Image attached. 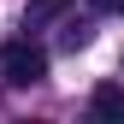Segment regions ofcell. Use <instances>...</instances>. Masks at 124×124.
Instances as JSON below:
<instances>
[{
	"mask_svg": "<svg viewBox=\"0 0 124 124\" xmlns=\"http://www.w3.org/2000/svg\"><path fill=\"white\" fill-rule=\"evenodd\" d=\"M0 77H6L12 89L41 83V77H47V47H41V41H30V36L6 41V47H0Z\"/></svg>",
	"mask_w": 124,
	"mask_h": 124,
	"instance_id": "6da1fadb",
	"label": "cell"
},
{
	"mask_svg": "<svg viewBox=\"0 0 124 124\" xmlns=\"http://www.w3.org/2000/svg\"><path fill=\"white\" fill-rule=\"evenodd\" d=\"M71 12V0H30L24 6V30H47L53 18H65Z\"/></svg>",
	"mask_w": 124,
	"mask_h": 124,
	"instance_id": "7a4b0ae2",
	"label": "cell"
},
{
	"mask_svg": "<svg viewBox=\"0 0 124 124\" xmlns=\"http://www.w3.org/2000/svg\"><path fill=\"white\" fill-rule=\"evenodd\" d=\"M95 112H101V118H124V89H112V83L95 89Z\"/></svg>",
	"mask_w": 124,
	"mask_h": 124,
	"instance_id": "3957f363",
	"label": "cell"
},
{
	"mask_svg": "<svg viewBox=\"0 0 124 124\" xmlns=\"http://www.w3.org/2000/svg\"><path fill=\"white\" fill-rule=\"evenodd\" d=\"M59 41H65L71 53H77V47H89V24H71V30H65V36H59Z\"/></svg>",
	"mask_w": 124,
	"mask_h": 124,
	"instance_id": "277c9868",
	"label": "cell"
},
{
	"mask_svg": "<svg viewBox=\"0 0 124 124\" xmlns=\"http://www.w3.org/2000/svg\"><path fill=\"white\" fill-rule=\"evenodd\" d=\"M95 6H101V12H124V0H95Z\"/></svg>",
	"mask_w": 124,
	"mask_h": 124,
	"instance_id": "5b68a950",
	"label": "cell"
}]
</instances>
